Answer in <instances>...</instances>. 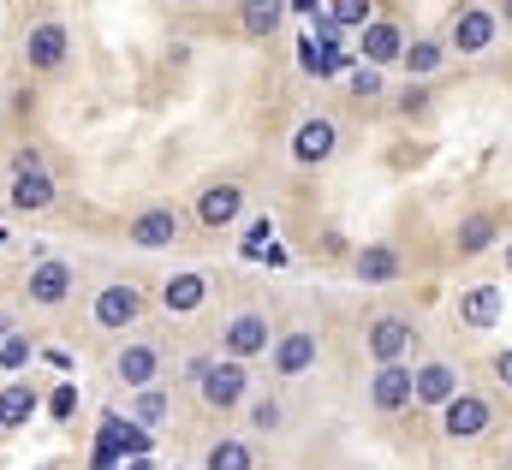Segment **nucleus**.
I'll list each match as a JSON object with an SVG mask.
<instances>
[{
	"label": "nucleus",
	"mask_w": 512,
	"mask_h": 470,
	"mask_svg": "<svg viewBox=\"0 0 512 470\" xmlns=\"http://www.w3.org/2000/svg\"><path fill=\"white\" fill-rule=\"evenodd\" d=\"M495 30H501V18H495V12L465 6V12L453 18V48H459V54H483V48L495 42Z\"/></svg>",
	"instance_id": "2eb2a0df"
},
{
	"label": "nucleus",
	"mask_w": 512,
	"mask_h": 470,
	"mask_svg": "<svg viewBox=\"0 0 512 470\" xmlns=\"http://www.w3.org/2000/svg\"><path fill=\"white\" fill-rule=\"evenodd\" d=\"M54 197H60V185L48 179V167H42V173H12L6 203H12L18 215H48V209H54Z\"/></svg>",
	"instance_id": "ddd939ff"
},
{
	"label": "nucleus",
	"mask_w": 512,
	"mask_h": 470,
	"mask_svg": "<svg viewBox=\"0 0 512 470\" xmlns=\"http://www.w3.org/2000/svg\"><path fill=\"white\" fill-rule=\"evenodd\" d=\"M358 42H364V66H376V72H382L387 60H399V54H405V30H399V24H387V18H370Z\"/></svg>",
	"instance_id": "f3484780"
},
{
	"label": "nucleus",
	"mask_w": 512,
	"mask_h": 470,
	"mask_svg": "<svg viewBox=\"0 0 512 470\" xmlns=\"http://www.w3.org/2000/svg\"><path fill=\"white\" fill-rule=\"evenodd\" d=\"M137 316H143V292L131 280H108L96 292V304H90V322L102 334H126V328H137Z\"/></svg>",
	"instance_id": "7ed1b4c3"
},
{
	"label": "nucleus",
	"mask_w": 512,
	"mask_h": 470,
	"mask_svg": "<svg viewBox=\"0 0 512 470\" xmlns=\"http://www.w3.org/2000/svg\"><path fill=\"white\" fill-rule=\"evenodd\" d=\"M30 363H36V340H30L24 328L0 340V375H18V369H30Z\"/></svg>",
	"instance_id": "a878e982"
},
{
	"label": "nucleus",
	"mask_w": 512,
	"mask_h": 470,
	"mask_svg": "<svg viewBox=\"0 0 512 470\" xmlns=\"http://www.w3.org/2000/svg\"><path fill=\"white\" fill-rule=\"evenodd\" d=\"M12 173H42V155H36V149H18V155H12Z\"/></svg>",
	"instance_id": "72a5a7b5"
},
{
	"label": "nucleus",
	"mask_w": 512,
	"mask_h": 470,
	"mask_svg": "<svg viewBox=\"0 0 512 470\" xmlns=\"http://www.w3.org/2000/svg\"><path fill=\"white\" fill-rule=\"evenodd\" d=\"M268 346H274V334H268V316H256V310H239L221 334V357H239V363L262 357Z\"/></svg>",
	"instance_id": "9d476101"
},
{
	"label": "nucleus",
	"mask_w": 512,
	"mask_h": 470,
	"mask_svg": "<svg viewBox=\"0 0 512 470\" xmlns=\"http://www.w3.org/2000/svg\"><path fill=\"white\" fill-rule=\"evenodd\" d=\"M501 322V286H471L459 298V328H495Z\"/></svg>",
	"instance_id": "6ab92c4d"
},
{
	"label": "nucleus",
	"mask_w": 512,
	"mask_h": 470,
	"mask_svg": "<svg viewBox=\"0 0 512 470\" xmlns=\"http://www.w3.org/2000/svg\"><path fill=\"white\" fill-rule=\"evenodd\" d=\"M322 357V340L310 334V328H286L274 346H268V363H274V375L280 381H298V375H310V363Z\"/></svg>",
	"instance_id": "6e6552de"
},
{
	"label": "nucleus",
	"mask_w": 512,
	"mask_h": 470,
	"mask_svg": "<svg viewBox=\"0 0 512 470\" xmlns=\"http://www.w3.org/2000/svg\"><path fill=\"white\" fill-rule=\"evenodd\" d=\"M0 435H6V423H0Z\"/></svg>",
	"instance_id": "37998d69"
},
{
	"label": "nucleus",
	"mask_w": 512,
	"mask_h": 470,
	"mask_svg": "<svg viewBox=\"0 0 512 470\" xmlns=\"http://www.w3.org/2000/svg\"><path fill=\"white\" fill-rule=\"evenodd\" d=\"M6 334H18V316H12V310H0V340H6Z\"/></svg>",
	"instance_id": "c9c22d12"
},
{
	"label": "nucleus",
	"mask_w": 512,
	"mask_h": 470,
	"mask_svg": "<svg viewBox=\"0 0 512 470\" xmlns=\"http://www.w3.org/2000/svg\"><path fill=\"white\" fill-rule=\"evenodd\" d=\"M161 417H167V393H161V387H143V393L131 399V423H143V429H155Z\"/></svg>",
	"instance_id": "cd10ccee"
},
{
	"label": "nucleus",
	"mask_w": 512,
	"mask_h": 470,
	"mask_svg": "<svg viewBox=\"0 0 512 470\" xmlns=\"http://www.w3.org/2000/svg\"><path fill=\"white\" fill-rule=\"evenodd\" d=\"M495 369H501V381L512 387V352H501V357H495Z\"/></svg>",
	"instance_id": "e433bc0d"
},
{
	"label": "nucleus",
	"mask_w": 512,
	"mask_h": 470,
	"mask_svg": "<svg viewBox=\"0 0 512 470\" xmlns=\"http://www.w3.org/2000/svg\"><path fill=\"white\" fill-rule=\"evenodd\" d=\"M203 470H256L251 441H239V435H221V441L203 453Z\"/></svg>",
	"instance_id": "5701e85b"
},
{
	"label": "nucleus",
	"mask_w": 512,
	"mask_h": 470,
	"mask_svg": "<svg viewBox=\"0 0 512 470\" xmlns=\"http://www.w3.org/2000/svg\"><path fill=\"white\" fill-rule=\"evenodd\" d=\"M268 244H274V221H268V215H256L251 227H245V256H262Z\"/></svg>",
	"instance_id": "2f4dec72"
},
{
	"label": "nucleus",
	"mask_w": 512,
	"mask_h": 470,
	"mask_svg": "<svg viewBox=\"0 0 512 470\" xmlns=\"http://www.w3.org/2000/svg\"><path fill=\"white\" fill-rule=\"evenodd\" d=\"M441 429H447L453 441H477V435L489 429V399H477V393H453V399L441 405Z\"/></svg>",
	"instance_id": "9b49d317"
},
{
	"label": "nucleus",
	"mask_w": 512,
	"mask_h": 470,
	"mask_svg": "<svg viewBox=\"0 0 512 470\" xmlns=\"http://www.w3.org/2000/svg\"><path fill=\"white\" fill-rule=\"evenodd\" d=\"M495 244V221L489 215H471L465 227H459V256H477V250H489Z\"/></svg>",
	"instance_id": "c85d7f7f"
},
{
	"label": "nucleus",
	"mask_w": 512,
	"mask_h": 470,
	"mask_svg": "<svg viewBox=\"0 0 512 470\" xmlns=\"http://www.w3.org/2000/svg\"><path fill=\"white\" fill-rule=\"evenodd\" d=\"M239 215H245V185H233V179L203 185V197H197V227L203 233H227Z\"/></svg>",
	"instance_id": "423d86ee"
},
{
	"label": "nucleus",
	"mask_w": 512,
	"mask_h": 470,
	"mask_svg": "<svg viewBox=\"0 0 512 470\" xmlns=\"http://www.w3.org/2000/svg\"><path fill=\"white\" fill-rule=\"evenodd\" d=\"M245 387H251V375H245L239 357H209V369L197 375V393H203L209 411H233L245 399Z\"/></svg>",
	"instance_id": "20e7f679"
},
{
	"label": "nucleus",
	"mask_w": 512,
	"mask_h": 470,
	"mask_svg": "<svg viewBox=\"0 0 512 470\" xmlns=\"http://www.w3.org/2000/svg\"><path fill=\"white\" fill-rule=\"evenodd\" d=\"M179 238H185V215H179L173 203L137 209L126 221V244H137V250H167V244H179Z\"/></svg>",
	"instance_id": "39448f33"
},
{
	"label": "nucleus",
	"mask_w": 512,
	"mask_h": 470,
	"mask_svg": "<svg viewBox=\"0 0 512 470\" xmlns=\"http://www.w3.org/2000/svg\"><path fill=\"white\" fill-rule=\"evenodd\" d=\"M423 102H429L423 90H405V96H399V114H423Z\"/></svg>",
	"instance_id": "f704fd0d"
},
{
	"label": "nucleus",
	"mask_w": 512,
	"mask_h": 470,
	"mask_svg": "<svg viewBox=\"0 0 512 470\" xmlns=\"http://www.w3.org/2000/svg\"><path fill=\"white\" fill-rule=\"evenodd\" d=\"M251 429L256 435H280V429H286V405H280V399H256L251 405Z\"/></svg>",
	"instance_id": "c756f323"
},
{
	"label": "nucleus",
	"mask_w": 512,
	"mask_h": 470,
	"mask_svg": "<svg viewBox=\"0 0 512 470\" xmlns=\"http://www.w3.org/2000/svg\"><path fill=\"white\" fill-rule=\"evenodd\" d=\"M36 411H42V393H36L30 381H6V387H0V423H6V429H24Z\"/></svg>",
	"instance_id": "aec40b11"
},
{
	"label": "nucleus",
	"mask_w": 512,
	"mask_h": 470,
	"mask_svg": "<svg viewBox=\"0 0 512 470\" xmlns=\"http://www.w3.org/2000/svg\"><path fill=\"white\" fill-rule=\"evenodd\" d=\"M441 60H447V48H441V42H405V54H399V66H405L411 78H429Z\"/></svg>",
	"instance_id": "393cba45"
},
{
	"label": "nucleus",
	"mask_w": 512,
	"mask_h": 470,
	"mask_svg": "<svg viewBox=\"0 0 512 470\" xmlns=\"http://www.w3.org/2000/svg\"><path fill=\"white\" fill-rule=\"evenodd\" d=\"M334 149H340V125L328 114H310L298 119V131H292V161L298 167H322V161H334Z\"/></svg>",
	"instance_id": "0eeeda50"
},
{
	"label": "nucleus",
	"mask_w": 512,
	"mask_h": 470,
	"mask_svg": "<svg viewBox=\"0 0 512 470\" xmlns=\"http://www.w3.org/2000/svg\"><path fill=\"white\" fill-rule=\"evenodd\" d=\"M298 66H304V72H316V78H328V54H322V48H316L310 36L298 42Z\"/></svg>",
	"instance_id": "473e14b6"
},
{
	"label": "nucleus",
	"mask_w": 512,
	"mask_h": 470,
	"mask_svg": "<svg viewBox=\"0 0 512 470\" xmlns=\"http://www.w3.org/2000/svg\"><path fill=\"white\" fill-rule=\"evenodd\" d=\"M36 470H60V465H36Z\"/></svg>",
	"instance_id": "ea45409f"
},
{
	"label": "nucleus",
	"mask_w": 512,
	"mask_h": 470,
	"mask_svg": "<svg viewBox=\"0 0 512 470\" xmlns=\"http://www.w3.org/2000/svg\"><path fill=\"white\" fill-rule=\"evenodd\" d=\"M507 268H512V244H507Z\"/></svg>",
	"instance_id": "58836bf2"
},
{
	"label": "nucleus",
	"mask_w": 512,
	"mask_h": 470,
	"mask_svg": "<svg viewBox=\"0 0 512 470\" xmlns=\"http://www.w3.org/2000/svg\"><path fill=\"white\" fill-rule=\"evenodd\" d=\"M114 381L131 387V393L155 387V381H161V346H155V340H126L120 357H114Z\"/></svg>",
	"instance_id": "1a4fd4ad"
},
{
	"label": "nucleus",
	"mask_w": 512,
	"mask_h": 470,
	"mask_svg": "<svg viewBox=\"0 0 512 470\" xmlns=\"http://www.w3.org/2000/svg\"><path fill=\"white\" fill-rule=\"evenodd\" d=\"M334 30H364L370 18H376V0H328V12H322Z\"/></svg>",
	"instance_id": "b1692460"
},
{
	"label": "nucleus",
	"mask_w": 512,
	"mask_h": 470,
	"mask_svg": "<svg viewBox=\"0 0 512 470\" xmlns=\"http://www.w3.org/2000/svg\"><path fill=\"white\" fill-rule=\"evenodd\" d=\"M364 346H370L376 363H399V357L417 346V328H411L405 316H376V322H370V334H364Z\"/></svg>",
	"instance_id": "f8f14e48"
},
{
	"label": "nucleus",
	"mask_w": 512,
	"mask_h": 470,
	"mask_svg": "<svg viewBox=\"0 0 512 470\" xmlns=\"http://www.w3.org/2000/svg\"><path fill=\"white\" fill-rule=\"evenodd\" d=\"M72 292H78V268H72L66 256H42V262L24 268V298H30L36 310H60Z\"/></svg>",
	"instance_id": "f257e3e1"
},
{
	"label": "nucleus",
	"mask_w": 512,
	"mask_h": 470,
	"mask_svg": "<svg viewBox=\"0 0 512 470\" xmlns=\"http://www.w3.org/2000/svg\"><path fill=\"white\" fill-rule=\"evenodd\" d=\"M0 244H6V227H0Z\"/></svg>",
	"instance_id": "79ce46f5"
},
{
	"label": "nucleus",
	"mask_w": 512,
	"mask_h": 470,
	"mask_svg": "<svg viewBox=\"0 0 512 470\" xmlns=\"http://www.w3.org/2000/svg\"><path fill=\"white\" fill-rule=\"evenodd\" d=\"M501 12H507V24H512V0H507V6H501Z\"/></svg>",
	"instance_id": "4c0bfd02"
},
{
	"label": "nucleus",
	"mask_w": 512,
	"mask_h": 470,
	"mask_svg": "<svg viewBox=\"0 0 512 470\" xmlns=\"http://www.w3.org/2000/svg\"><path fill=\"white\" fill-rule=\"evenodd\" d=\"M352 268H358L364 286H387V280H399V250L393 244H364Z\"/></svg>",
	"instance_id": "412c9836"
},
{
	"label": "nucleus",
	"mask_w": 512,
	"mask_h": 470,
	"mask_svg": "<svg viewBox=\"0 0 512 470\" xmlns=\"http://www.w3.org/2000/svg\"><path fill=\"white\" fill-rule=\"evenodd\" d=\"M66 60H72V30H66L60 18H42V24H30V30H24V66H30L36 78L60 72Z\"/></svg>",
	"instance_id": "f03ea898"
},
{
	"label": "nucleus",
	"mask_w": 512,
	"mask_h": 470,
	"mask_svg": "<svg viewBox=\"0 0 512 470\" xmlns=\"http://www.w3.org/2000/svg\"><path fill=\"white\" fill-rule=\"evenodd\" d=\"M280 18H286V0H245V6H239V30L256 36V42H262V36H274V30H280Z\"/></svg>",
	"instance_id": "4be33fe9"
},
{
	"label": "nucleus",
	"mask_w": 512,
	"mask_h": 470,
	"mask_svg": "<svg viewBox=\"0 0 512 470\" xmlns=\"http://www.w3.org/2000/svg\"><path fill=\"white\" fill-rule=\"evenodd\" d=\"M42 411H48L54 423H72V417H78V381H72V375H66V381H54V393L42 399Z\"/></svg>",
	"instance_id": "bb28decb"
},
{
	"label": "nucleus",
	"mask_w": 512,
	"mask_h": 470,
	"mask_svg": "<svg viewBox=\"0 0 512 470\" xmlns=\"http://www.w3.org/2000/svg\"><path fill=\"white\" fill-rule=\"evenodd\" d=\"M370 405L387 411V417L411 405V369H405V363H376V375H370Z\"/></svg>",
	"instance_id": "4468645a"
},
{
	"label": "nucleus",
	"mask_w": 512,
	"mask_h": 470,
	"mask_svg": "<svg viewBox=\"0 0 512 470\" xmlns=\"http://www.w3.org/2000/svg\"><path fill=\"white\" fill-rule=\"evenodd\" d=\"M453 393H459V375H453L447 363H423V369H411V399H417V405H435V411H441Z\"/></svg>",
	"instance_id": "dca6fc26"
},
{
	"label": "nucleus",
	"mask_w": 512,
	"mask_h": 470,
	"mask_svg": "<svg viewBox=\"0 0 512 470\" xmlns=\"http://www.w3.org/2000/svg\"><path fill=\"white\" fill-rule=\"evenodd\" d=\"M179 6H197V0H179Z\"/></svg>",
	"instance_id": "a19ab883"
},
{
	"label": "nucleus",
	"mask_w": 512,
	"mask_h": 470,
	"mask_svg": "<svg viewBox=\"0 0 512 470\" xmlns=\"http://www.w3.org/2000/svg\"><path fill=\"white\" fill-rule=\"evenodd\" d=\"M203 298H209V280H203V274H173V280L161 286V304H167L173 316H197Z\"/></svg>",
	"instance_id": "a211bd4d"
},
{
	"label": "nucleus",
	"mask_w": 512,
	"mask_h": 470,
	"mask_svg": "<svg viewBox=\"0 0 512 470\" xmlns=\"http://www.w3.org/2000/svg\"><path fill=\"white\" fill-rule=\"evenodd\" d=\"M352 96H358V102H370V96H382V72L358 60V66H352Z\"/></svg>",
	"instance_id": "7c9ffc66"
}]
</instances>
